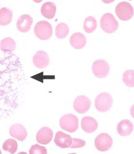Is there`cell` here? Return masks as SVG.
I'll list each match as a JSON object with an SVG mask.
<instances>
[{
    "mask_svg": "<svg viewBox=\"0 0 134 154\" xmlns=\"http://www.w3.org/2000/svg\"><path fill=\"white\" fill-rule=\"evenodd\" d=\"M5 59H0V115L3 114L6 107V70Z\"/></svg>",
    "mask_w": 134,
    "mask_h": 154,
    "instance_id": "cell-1",
    "label": "cell"
},
{
    "mask_svg": "<svg viewBox=\"0 0 134 154\" xmlns=\"http://www.w3.org/2000/svg\"><path fill=\"white\" fill-rule=\"evenodd\" d=\"M53 29L51 24L47 21L38 22L34 27V34L37 38L42 41H47L52 37Z\"/></svg>",
    "mask_w": 134,
    "mask_h": 154,
    "instance_id": "cell-2",
    "label": "cell"
},
{
    "mask_svg": "<svg viewBox=\"0 0 134 154\" xmlns=\"http://www.w3.org/2000/svg\"><path fill=\"white\" fill-rule=\"evenodd\" d=\"M60 126L69 132H75L79 126V121L76 116L72 114H66L60 118Z\"/></svg>",
    "mask_w": 134,
    "mask_h": 154,
    "instance_id": "cell-3",
    "label": "cell"
},
{
    "mask_svg": "<svg viewBox=\"0 0 134 154\" xmlns=\"http://www.w3.org/2000/svg\"><path fill=\"white\" fill-rule=\"evenodd\" d=\"M100 25L104 32L108 34H112L116 32L119 27L117 21L112 15V14L108 13L104 14L100 21Z\"/></svg>",
    "mask_w": 134,
    "mask_h": 154,
    "instance_id": "cell-4",
    "label": "cell"
},
{
    "mask_svg": "<svg viewBox=\"0 0 134 154\" xmlns=\"http://www.w3.org/2000/svg\"><path fill=\"white\" fill-rule=\"evenodd\" d=\"M113 104V100L111 94L106 92L99 94L95 100V108L99 112L108 111Z\"/></svg>",
    "mask_w": 134,
    "mask_h": 154,
    "instance_id": "cell-5",
    "label": "cell"
},
{
    "mask_svg": "<svg viewBox=\"0 0 134 154\" xmlns=\"http://www.w3.org/2000/svg\"><path fill=\"white\" fill-rule=\"evenodd\" d=\"M115 11L118 18L123 21H129L133 15L132 6L126 2H122L117 4Z\"/></svg>",
    "mask_w": 134,
    "mask_h": 154,
    "instance_id": "cell-6",
    "label": "cell"
},
{
    "mask_svg": "<svg viewBox=\"0 0 134 154\" xmlns=\"http://www.w3.org/2000/svg\"><path fill=\"white\" fill-rule=\"evenodd\" d=\"M92 70L96 77L98 79H104L109 73L110 66L106 61L98 59L93 63Z\"/></svg>",
    "mask_w": 134,
    "mask_h": 154,
    "instance_id": "cell-7",
    "label": "cell"
},
{
    "mask_svg": "<svg viewBox=\"0 0 134 154\" xmlns=\"http://www.w3.org/2000/svg\"><path fill=\"white\" fill-rule=\"evenodd\" d=\"M112 142V139L109 134L101 133L96 138L94 144L96 148L99 151L106 152L111 148Z\"/></svg>",
    "mask_w": 134,
    "mask_h": 154,
    "instance_id": "cell-8",
    "label": "cell"
},
{
    "mask_svg": "<svg viewBox=\"0 0 134 154\" xmlns=\"http://www.w3.org/2000/svg\"><path fill=\"white\" fill-rule=\"evenodd\" d=\"M91 102L87 96L81 95L75 100L73 103L74 109L80 114H84L88 111L91 107Z\"/></svg>",
    "mask_w": 134,
    "mask_h": 154,
    "instance_id": "cell-9",
    "label": "cell"
},
{
    "mask_svg": "<svg viewBox=\"0 0 134 154\" xmlns=\"http://www.w3.org/2000/svg\"><path fill=\"white\" fill-rule=\"evenodd\" d=\"M50 59L49 55L44 51H38L33 57V63L38 69H43L49 65Z\"/></svg>",
    "mask_w": 134,
    "mask_h": 154,
    "instance_id": "cell-10",
    "label": "cell"
},
{
    "mask_svg": "<svg viewBox=\"0 0 134 154\" xmlns=\"http://www.w3.org/2000/svg\"><path fill=\"white\" fill-rule=\"evenodd\" d=\"M54 142L56 146L60 148H69L72 145V138L70 135L65 134L62 131H59L55 134Z\"/></svg>",
    "mask_w": 134,
    "mask_h": 154,
    "instance_id": "cell-11",
    "label": "cell"
},
{
    "mask_svg": "<svg viewBox=\"0 0 134 154\" xmlns=\"http://www.w3.org/2000/svg\"><path fill=\"white\" fill-rule=\"evenodd\" d=\"M53 131L51 129L47 127H44L37 132L36 135V140L37 142L43 145L49 144L53 138Z\"/></svg>",
    "mask_w": 134,
    "mask_h": 154,
    "instance_id": "cell-12",
    "label": "cell"
},
{
    "mask_svg": "<svg viewBox=\"0 0 134 154\" xmlns=\"http://www.w3.org/2000/svg\"><path fill=\"white\" fill-rule=\"evenodd\" d=\"M33 23L32 17L28 14H23L19 17L16 26L17 29L21 32L25 33L30 30Z\"/></svg>",
    "mask_w": 134,
    "mask_h": 154,
    "instance_id": "cell-13",
    "label": "cell"
},
{
    "mask_svg": "<svg viewBox=\"0 0 134 154\" xmlns=\"http://www.w3.org/2000/svg\"><path fill=\"white\" fill-rule=\"evenodd\" d=\"M9 132L12 137L20 141H24L27 136L26 128L20 124H13L9 129Z\"/></svg>",
    "mask_w": 134,
    "mask_h": 154,
    "instance_id": "cell-14",
    "label": "cell"
},
{
    "mask_svg": "<svg viewBox=\"0 0 134 154\" xmlns=\"http://www.w3.org/2000/svg\"><path fill=\"white\" fill-rule=\"evenodd\" d=\"M81 126L82 129L87 133H93L97 129L98 124L93 118L85 116L81 121Z\"/></svg>",
    "mask_w": 134,
    "mask_h": 154,
    "instance_id": "cell-15",
    "label": "cell"
},
{
    "mask_svg": "<svg viewBox=\"0 0 134 154\" xmlns=\"http://www.w3.org/2000/svg\"><path fill=\"white\" fill-rule=\"evenodd\" d=\"M71 45L75 49H81L87 44V38L85 35L80 32H76L70 38Z\"/></svg>",
    "mask_w": 134,
    "mask_h": 154,
    "instance_id": "cell-16",
    "label": "cell"
},
{
    "mask_svg": "<svg viewBox=\"0 0 134 154\" xmlns=\"http://www.w3.org/2000/svg\"><path fill=\"white\" fill-rule=\"evenodd\" d=\"M133 124L128 119H123L119 122L117 126V131L121 136H128L132 132Z\"/></svg>",
    "mask_w": 134,
    "mask_h": 154,
    "instance_id": "cell-17",
    "label": "cell"
},
{
    "mask_svg": "<svg viewBox=\"0 0 134 154\" xmlns=\"http://www.w3.org/2000/svg\"><path fill=\"white\" fill-rule=\"evenodd\" d=\"M56 5L53 2H46L43 4L41 8V13L47 19H53L56 13Z\"/></svg>",
    "mask_w": 134,
    "mask_h": 154,
    "instance_id": "cell-18",
    "label": "cell"
},
{
    "mask_svg": "<svg viewBox=\"0 0 134 154\" xmlns=\"http://www.w3.org/2000/svg\"><path fill=\"white\" fill-rule=\"evenodd\" d=\"M16 47V42L11 37L4 38L0 42V50L5 52H13Z\"/></svg>",
    "mask_w": 134,
    "mask_h": 154,
    "instance_id": "cell-19",
    "label": "cell"
},
{
    "mask_svg": "<svg viewBox=\"0 0 134 154\" xmlns=\"http://www.w3.org/2000/svg\"><path fill=\"white\" fill-rule=\"evenodd\" d=\"M13 12L7 8H3L0 9V25L7 26L12 21Z\"/></svg>",
    "mask_w": 134,
    "mask_h": 154,
    "instance_id": "cell-20",
    "label": "cell"
},
{
    "mask_svg": "<svg viewBox=\"0 0 134 154\" xmlns=\"http://www.w3.org/2000/svg\"><path fill=\"white\" fill-rule=\"evenodd\" d=\"M97 21L93 16H89L85 19L83 23V29L86 32L92 33L97 27Z\"/></svg>",
    "mask_w": 134,
    "mask_h": 154,
    "instance_id": "cell-21",
    "label": "cell"
},
{
    "mask_svg": "<svg viewBox=\"0 0 134 154\" xmlns=\"http://www.w3.org/2000/svg\"><path fill=\"white\" fill-rule=\"evenodd\" d=\"M69 34V27L65 23H60L56 26L55 29V35L56 37L62 39L65 38Z\"/></svg>",
    "mask_w": 134,
    "mask_h": 154,
    "instance_id": "cell-22",
    "label": "cell"
},
{
    "mask_svg": "<svg viewBox=\"0 0 134 154\" xmlns=\"http://www.w3.org/2000/svg\"><path fill=\"white\" fill-rule=\"evenodd\" d=\"M3 149L11 154L15 153L17 150V143L14 139H8L3 143Z\"/></svg>",
    "mask_w": 134,
    "mask_h": 154,
    "instance_id": "cell-23",
    "label": "cell"
},
{
    "mask_svg": "<svg viewBox=\"0 0 134 154\" xmlns=\"http://www.w3.org/2000/svg\"><path fill=\"white\" fill-rule=\"evenodd\" d=\"M122 81L129 87L134 86V72L132 70H129L123 73Z\"/></svg>",
    "mask_w": 134,
    "mask_h": 154,
    "instance_id": "cell-24",
    "label": "cell"
},
{
    "mask_svg": "<svg viewBox=\"0 0 134 154\" xmlns=\"http://www.w3.org/2000/svg\"><path fill=\"white\" fill-rule=\"evenodd\" d=\"M30 154H47V149L45 147L41 146L38 145V144H35L33 145L30 150H29Z\"/></svg>",
    "mask_w": 134,
    "mask_h": 154,
    "instance_id": "cell-25",
    "label": "cell"
},
{
    "mask_svg": "<svg viewBox=\"0 0 134 154\" xmlns=\"http://www.w3.org/2000/svg\"><path fill=\"white\" fill-rule=\"evenodd\" d=\"M86 145V142L82 139L73 138L72 139V143L70 146V148L72 149H77L81 148Z\"/></svg>",
    "mask_w": 134,
    "mask_h": 154,
    "instance_id": "cell-26",
    "label": "cell"
},
{
    "mask_svg": "<svg viewBox=\"0 0 134 154\" xmlns=\"http://www.w3.org/2000/svg\"><path fill=\"white\" fill-rule=\"evenodd\" d=\"M0 154H2V151L1 150H0Z\"/></svg>",
    "mask_w": 134,
    "mask_h": 154,
    "instance_id": "cell-27",
    "label": "cell"
}]
</instances>
